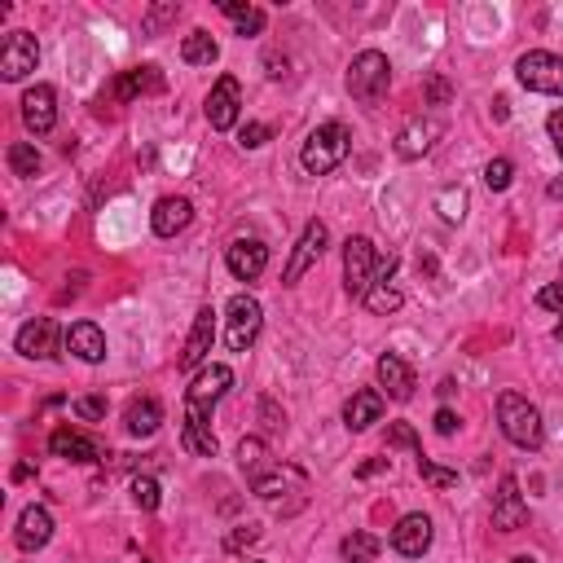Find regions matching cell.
Instances as JSON below:
<instances>
[{"mask_svg":"<svg viewBox=\"0 0 563 563\" xmlns=\"http://www.w3.org/2000/svg\"><path fill=\"white\" fill-rule=\"evenodd\" d=\"M194 220V207H190V198H176V194H168V198H159L154 203V212H150V229L159 238H176L185 225Z\"/></svg>","mask_w":563,"mask_h":563,"instance_id":"obj_21","label":"cell"},{"mask_svg":"<svg viewBox=\"0 0 563 563\" xmlns=\"http://www.w3.org/2000/svg\"><path fill=\"white\" fill-rule=\"evenodd\" d=\"M124 427H128V436H154L163 427V405L154 401V396H137V401H128Z\"/></svg>","mask_w":563,"mask_h":563,"instance_id":"obj_25","label":"cell"},{"mask_svg":"<svg viewBox=\"0 0 563 563\" xmlns=\"http://www.w3.org/2000/svg\"><path fill=\"white\" fill-rule=\"evenodd\" d=\"M36 62H40L36 36H31V31H9L5 44H0V75H5L9 84H18L36 71Z\"/></svg>","mask_w":563,"mask_h":563,"instance_id":"obj_8","label":"cell"},{"mask_svg":"<svg viewBox=\"0 0 563 563\" xmlns=\"http://www.w3.org/2000/svg\"><path fill=\"white\" fill-rule=\"evenodd\" d=\"M546 132H550V141H555V150L563 154V106H559V110H550V119H546Z\"/></svg>","mask_w":563,"mask_h":563,"instance_id":"obj_42","label":"cell"},{"mask_svg":"<svg viewBox=\"0 0 563 563\" xmlns=\"http://www.w3.org/2000/svg\"><path fill=\"white\" fill-rule=\"evenodd\" d=\"M537 304L550 308V313H563V278L550 282V286H542V291H537Z\"/></svg>","mask_w":563,"mask_h":563,"instance_id":"obj_40","label":"cell"},{"mask_svg":"<svg viewBox=\"0 0 563 563\" xmlns=\"http://www.w3.org/2000/svg\"><path fill=\"white\" fill-rule=\"evenodd\" d=\"M264 458H269V445H264L260 436H251V440H242V445H238V467L247 471L251 484H260L264 476H269V471H264L269 462H264Z\"/></svg>","mask_w":563,"mask_h":563,"instance_id":"obj_27","label":"cell"},{"mask_svg":"<svg viewBox=\"0 0 563 563\" xmlns=\"http://www.w3.org/2000/svg\"><path fill=\"white\" fill-rule=\"evenodd\" d=\"M405 304V295L396 291V286H374V291L366 295V308L370 313H379V317H388V313H396V308Z\"/></svg>","mask_w":563,"mask_h":563,"instance_id":"obj_32","label":"cell"},{"mask_svg":"<svg viewBox=\"0 0 563 563\" xmlns=\"http://www.w3.org/2000/svg\"><path fill=\"white\" fill-rule=\"evenodd\" d=\"M388 449H410V454L423 458V445H418V432L410 423H392L388 427Z\"/></svg>","mask_w":563,"mask_h":563,"instance_id":"obj_34","label":"cell"},{"mask_svg":"<svg viewBox=\"0 0 563 563\" xmlns=\"http://www.w3.org/2000/svg\"><path fill=\"white\" fill-rule=\"evenodd\" d=\"M229 388H234V370H229V366H203L194 374L190 392H185V414H207V418H212L216 401Z\"/></svg>","mask_w":563,"mask_h":563,"instance_id":"obj_7","label":"cell"},{"mask_svg":"<svg viewBox=\"0 0 563 563\" xmlns=\"http://www.w3.org/2000/svg\"><path fill=\"white\" fill-rule=\"evenodd\" d=\"M392 467V458H370V462H361L357 467V480H370V476H379V471H388Z\"/></svg>","mask_w":563,"mask_h":563,"instance_id":"obj_44","label":"cell"},{"mask_svg":"<svg viewBox=\"0 0 563 563\" xmlns=\"http://www.w3.org/2000/svg\"><path fill=\"white\" fill-rule=\"evenodd\" d=\"M49 454L66 458V462H97V458H102V449H97L93 436L75 432V427H58V432L49 436Z\"/></svg>","mask_w":563,"mask_h":563,"instance_id":"obj_22","label":"cell"},{"mask_svg":"<svg viewBox=\"0 0 563 563\" xmlns=\"http://www.w3.org/2000/svg\"><path fill=\"white\" fill-rule=\"evenodd\" d=\"M22 124L36 132V137L53 132V124H58V93L49 84H36L22 93Z\"/></svg>","mask_w":563,"mask_h":563,"instance_id":"obj_15","label":"cell"},{"mask_svg":"<svg viewBox=\"0 0 563 563\" xmlns=\"http://www.w3.org/2000/svg\"><path fill=\"white\" fill-rule=\"evenodd\" d=\"M524 524H528V502L520 493V480L502 476L498 493H493V528H498V533H520Z\"/></svg>","mask_w":563,"mask_h":563,"instance_id":"obj_11","label":"cell"},{"mask_svg":"<svg viewBox=\"0 0 563 563\" xmlns=\"http://www.w3.org/2000/svg\"><path fill=\"white\" fill-rule=\"evenodd\" d=\"M203 115H207V124H212L216 132H229L238 124V115H242V84L234 80V75H220V80L212 84Z\"/></svg>","mask_w":563,"mask_h":563,"instance_id":"obj_10","label":"cell"},{"mask_svg":"<svg viewBox=\"0 0 563 563\" xmlns=\"http://www.w3.org/2000/svg\"><path fill=\"white\" fill-rule=\"evenodd\" d=\"M132 502H137L141 511H154V506H159V484L150 476H137L132 480Z\"/></svg>","mask_w":563,"mask_h":563,"instance_id":"obj_35","label":"cell"},{"mask_svg":"<svg viewBox=\"0 0 563 563\" xmlns=\"http://www.w3.org/2000/svg\"><path fill=\"white\" fill-rule=\"evenodd\" d=\"M379 282V251L370 238H348L344 242V291L352 300H366Z\"/></svg>","mask_w":563,"mask_h":563,"instance_id":"obj_4","label":"cell"},{"mask_svg":"<svg viewBox=\"0 0 563 563\" xmlns=\"http://www.w3.org/2000/svg\"><path fill=\"white\" fill-rule=\"evenodd\" d=\"M440 216H445L449 225H458V220L467 216V194H462V190H445V194H440Z\"/></svg>","mask_w":563,"mask_h":563,"instance_id":"obj_36","label":"cell"},{"mask_svg":"<svg viewBox=\"0 0 563 563\" xmlns=\"http://www.w3.org/2000/svg\"><path fill=\"white\" fill-rule=\"evenodd\" d=\"M71 410L80 414L84 423H102V418H106V396H80Z\"/></svg>","mask_w":563,"mask_h":563,"instance_id":"obj_38","label":"cell"},{"mask_svg":"<svg viewBox=\"0 0 563 563\" xmlns=\"http://www.w3.org/2000/svg\"><path fill=\"white\" fill-rule=\"evenodd\" d=\"M511 176H515L511 159H493L489 168H484V185H489V190H506V185H511Z\"/></svg>","mask_w":563,"mask_h":563,"instance_id":"obj_37","label":"cell"},{"mask_svg":"<svg viewBox=\"0 0 563 563\" xmlns=\"http://www.w3.org/2000/svg\"><path fill=\"white\" fill-rule=\"evenodd\" d=\"M379 550H383V542L374 533H348L344 542H339V555H344L348 563H374Z\"/></svg>","mask_w":563,"mask_h":563,"instance_id":"obj_29","label":"cell"},{"mask_svg":"<svg viewBox=\"0 0 563 563\" xmlns=\"http://www.w3.org/2000/svg\"><path fill=\"white\" fill-rule=\"evenodd\" d=\"M550 198H563V176L559 181H550Z\"/></svg>","mask_w":563,"mask_h":563,"instance_id":"obj_47","label":"cell"},{"mask_svg":"<svg viewBox=\"0 0 563 563\" xmlns=\"http://www.w3.org/2000/svg\"><path fill=\"white\" fill-rule=\"evenodd\" d=\"M344 159H348V128L339 124V119H330V124H317L313 132H308V141H304V150H300L304 172L326 176V172H335Z\"/></svg>","mask_w":563,"mask_h":563,"instance_id":"obj_2","label":"cell"},{"mask_svg":"<svg viewBox=\"0 0 563 563\" xmlns=\"http://www.w3.org/2000/svg\"><path fill=\"white\" fill-rule=\"evenodd\" d=\"M432 520H427L423 511H414V515H401V524L392 528V550L396 555H405V559H423L427 550H432Z\"/></svg>","mask_w":563,"mask_h":563,"instance_id":"obj_12","label":"cell"},{"mask_svg":"<svg viewBox=\"0 0 563 563\" xmlns=\"http://www.w3.org/2000/svg\"><path fill=\"white\" fill-rule=\"evenodd\" d=\"M269 137H273V132H269V124H247V128L238 132V146H242V150H260Z\"/></svg>","mask_w":563,"mask_h":563,"instance_id":"obj_39","label":"cell"},{"mask_svg":"<svg viewBox=\"0 0 563 563\" xmlns=\"http://www.w3.org/2000/svg\"><path fill=\"white\" fill-rule=\"evenodd\" d=\"M374 374H379V388L392 396V401H410L418 379H414V366L405 357H396V352H383L379 366H374Z\"/></svg>","mask_w":563,"mask_h":563,"instance_id":"obj_17","label":"cell"},{"mask_svg":"<svg viewBox=\"0 0 563 563\" xmlns=\"http://www.w3.org/2000/svg\"><path fill=\"white\" fill-rule=\"evenodd\" d=\"M225 264L238 282H256L264 269H269V247L260 238H234L225 251Z\"/></svg>","mask_w":563,"mask_h":563,"instance_id":"obj_13","label":"cell"},{"mask_svg":"<svg viewBox=\"0 0 563 563\" xmlns=\"http://www.w3.org/2000/svg\"><path fill=\"white\" fill-rule=\"evenodd\" d=\"M146 93H163L159 66H132V71H124L110 84V97H115V102H137V97H146Z\"/></svg>","mask_w":563,"mask_h":563,"instance_id":"obj_20","label":"cell"},{"mask_svg":"<svg viewBox=\"0 0 563 563\" xmlns=\"http://www.w3.org/2000/svg\"><path fill=\"white\" fill-rule=\"evenodd\" d=\"M216 344V308H198L194 313V326H190V339H185L181 348V370H198L207 361V352Z\"/></svg>","mask_w":563,"mask_h":563,"instance_id":"obj_14","label":"cell"},{"mask_svg":"<svg viewBox=\"0 0 563 563\" xmlns=\"http://www.w3.org/2000/svg\"><path fill=\"white\" fill-rule=\"evenodd\" d=\"M181 58L190 66H212L220 58V44L212 40V31H190L181 44Z\"/></svg>","mask_w":563,"mask_h":563,"instance_id":"obj_28","label":"cell"},{"mask_svg":"<svg viewBox=\"0 0 563 563\" xmlns=\"http://www.w3.org/2000/svg\"><path fill=\"white\" fill-rule=\"evenodd\" d=\"M176 14H181V5H159V9H150V18H146V31H159L163 22H172Z\"/></svg>","mask_w":563,"mask_h":563,"instance_id":"obj_41","label":"cell"},{"mask_svg":"<svg viewBox=\"0 0 563 563\" xmlns=\"http://www.w3.org/2000/svg\"><path fill=\"white\" fill-rule=\"evenodd\" d=\"M225 322H229V330H225L229 348H234V352H247V348L260 339L264 308H260L256 295H234V300H229V308H225Z\"/></svg>","mask_w":563,"mask_h":563,"instance_id":"obj_6","label":"cell"},{"mask_svg":"<svg viewBox=\"0 0 563 563\" xmlns=\"http://www.w3.org/2000/svg\"><path fill=\"white\" fill-rule=\"evenodd\" d=\"M436 432L440 436H454L458 432V414L454 410H436Z\"/></svg>","mask_w":563,"mask_h":563,"instance_id":"obj_45","label":"cell"},{"mask_svg":"<svg viewBox=\"0 0 563 563\" xmlns=\"http://www.w3.org/2000/svg\"><path fill=\"white\" fill-rule=\"evenodd\" d=\"M62 344H66V352H71V357L88 361V366L106 361V335H102V330H97L93 322H75V326L62 335Z\"/></svg>","mask_w":563,"mask_h":563,"instance_id":"obj_23","label":"cell"},{"mask_svg":"<svg viewBox=\"0 0 563 563\" xmlns=\"http://www.w3.org/2000/svg\"><path fill=\"white\" fill-rule=\"evenodd\" d=\"M388 84H392L388 53L366 49V53H357V58H352V66H348V93H352V102L374 106L383 93H388Z\"/></svg>","mask_w":563,"mask_h":563,"instance_id":"obj_3","label":"cell"},{"mask_svg":"<svg viewBox=\"0 0 563 563\" xmlns=\"http://www.w3.org/2000/svg\"><path fill=\"white\" fill-rule=\"evenodd\" d=\"M220 14L238 22V36H260V31H264V9H256V5H242V0H225V5H220Z\"/></svg>","mask_w":563,"mask_h":563,"instance_id":"obj_30","label":"cell"},{"mask_svg":"<svg viewBox=\"0 0 563 563\" xmlns=\"http://www.w3.org/2000/svg\"><path fill=\"white\" fill-rule=\"evenodd\" d=\"M326 242H330V229L322 225V220H308V225H304V234H300V242H295V251H291V260H286L282 286H295V282H300L304 273L313 269L317 260H322Z\"/></svg>","mask_w":563,"mask_h":563,"instance_id":"obj_9","label":"cell"},{"mask_svg":"<svg viewBox=\"0 0 563 563\" xmlns=\"http://www.w3.org/2000/svg\"><path fill=\"white\" fill-rule=\"evenodd\" d=\"M511 563H537V559H533V555H515Z\"/></svg>","mask_w":563,"mask_h":563,"instance_id":"obj_48","label":"cell"},{"mask_svg":"<svg viewBox=\"0 0 563 563\" xmlns=\"http://www.w3.org/2000/svg\"><path fill=\"white\" fill-rule=\"evenodd\" d=\"M555 339H563V322H559V326H555Z\"/></svg>","mask_w":563,"mask_h":563,"instance_id":"obj_49","label":"cell"},{"mask_svg":"<svg viewBox=\"0 0 563 563\" xmlns=\"http://www.w3.org/2000/svg\"><path fill=\"white\" fill-rule=\"evenodd\" d=\"M440 132H445L440 119H414V124H405L396 132V154H401V159H423L440 141Z\"/></svg>","mask_w":563,"mask_h":563,"instance_id":"obj_19","label":"cell"},{"mask_svg":"<svg viewBox=\"0 0 563 563\" xmlns=\"http://www.w3.org/2000/svg\"><path fill=\"white\" fill-rule=\"evenodd\" d=\"M427 97H432V106H445L449 102V84L440 80V75H432V80H427Z\"/></svg>","mask_w":563,"mask_h":563,"instance_id":"obj_43","label":"cell"},{"mask_svg":"<svg viewBox=\"0 0 563 563\" xmlns=\"http://www.w3.org/2000/svg\"><path fill=\"white\" fill-rule=\"evenodd\" d=\"M418 476H423L432 489H458V471H449V467H436V462H427V458H418Z\"/></svg>","mask_w":563,"mask_h":563,"instance_id":"obj_33","label":"cell"},{"mask_svg":"<svg viewBox=\"0 0 563 563\" xmlns=\"http://www.w3.org/2000/svg\"><path fill=\"white\" fill-rule=\"evenodd\" d=\"M49 537H53V515L44 511V506H27V511L18 515V533H14V542L22 555H36V550L49 546Z\"/></svg>","mask_w":563,"mask_h":563,"instance_id":"obj_18","label":"cell"},{"mask_svg":"<svg viewBox=\"0 0 563 563\" xmlns=\"http://www.w3.org/2000/svg\"><path fill=\"white\" fill-rule=\"evenodd\" d=\"M515 80H520L528 93L559 97L563 93V58L559 53H546V49H528L524 58L515 62Z\"/></svg>","mask_w":563,"mask_h":563,"instance_id":"obj_5","label":"cell"},{"mask_svg":"<svg viewBox=\"0 0 563 563\" xmlns=\"http://www.w3.org/2000/svg\"><path fill=\"white\" fill-rule=\"evenodd\" d=\"M256 537H260L256 528H247V533H234V537H229V550H238L242 542H256Z\"/></svg>","mask_w":563,"mask_h":563,"instance_id":"obj_46","label":"cell"},{"mask_svg":"<svg viewBox=\"0 0 563 563\" xmlns=\"http://www.w3.org/2000/svg\"><path fill=\"white\" fill-rule=\"evenodd\" d=\"M181 445L198 458H216V432H212V418L207 414H185L181 427Z\"/></svg>","mask_w":563,"mask_h":563,"instance_id":"obj_26","label":"cell"},{"mask_svg":"<svg viewBox=\"0 0 563 563\" xmlns=\"http://www.w3.org/2000/svg\"><path fill=\"white\" fill-rule=\"evenodd\" d=\"M14 344H18L22 357H31V361L58 357V322H53V317H36V322H27L18 330Z\"/></svg>","mask_w":563,"mask_h":563,"instance_id":"obj_16","label":"cell"},{"mask_svg":"<svg viewBox=\"0 0 563 563\" xmlns=\"http://www.w3.org/2000/svg\"><path fill=\"white\" fill-rule=\"evenodd\" d=\"M379 418H383V392L361 388V392L348 396V405H344V427L348 432H366V427H374Z\"/></svg>","mask_w":563,"mask_h":563,"instance_id":"obj_24","label":"cell"},{"mask_svg":"<svg viewBox=\"0 0 563 563\" xmlns=\"http://www.w3.org/2000/svg\"><path fill=\"white\" fill-rule=\"evenodd\" d=\"M498 423H502V436L520 449H542L546 440V423L537 414V405H528L520 392H502L498 401Z\"/></svg>","mask_w":563,"mask_h":563,"instance_id":"obj_1","label":"cell"},{"mask_svg":"<svg viewBox=\"0 0 563 563\" xmlns=\"http://www.w3.org/2000/svg\"><path fill=\"white\" fill-rule=\"evenodd\" d=\"M5 159H9V172L22 176V181H31V176L40 172V154H36V146H27V141H14Z\"/></svg>","mask_w":563,"mask_h":563,"instance_id":"obj_31","label":"cell"}]
</instances>
